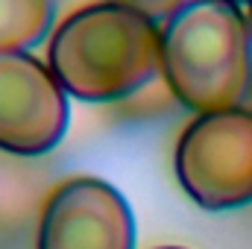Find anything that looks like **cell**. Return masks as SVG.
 Here are the masks:
<instances>
[{"instance_id":"cell-1","label":"cell","mask_w":252,"mask_h":249,"mask_svg":"<svg viewBox=\"0 0 252 249\" xmlns=\"http://www.w3.org/2000/svg\"><path fill=\"white\" fill-rule=\"evenodd\" d=\"M47 67L67 97L124 100L158 73V24L109 0L88 3L50 32Z\"/></svg>"},{"instance_id":"cell-8","label":"cell","mask_w":252,"mask_h":249,"mask_svg":"<svg viewBox=\"0 0 252 249\" xmlns=\"http://www.w3.org/2000/svg\"><path fill=\"white\" fill-rule=\"evenodd\" d=\"M247 6H250V9H247V24H250V32H252V0L247 3Z\"/></svg>"},{"instance_id":"cell-6","label":"cell","mask_w":252,"mask_h":249,"mask_svg":"<svg viewBox=\"0 0 252 249\" xmlns=\"http://www.w3.org/2000/svg\"><path fill=\"white\" fill-rule=\"evenodd\" d=\"M53 0H0V53H30L53 32Z\"/></svg>"},{"instance_id":"cell-10","label":"cell","mask_w":252,"mask_h":249,"mask_svg":"<svg viewBox=\"0 0 252 249\" xmlns=\"http://www.w3.org/2000/svg\"><path fill=\"white\" fill-rule=\"evenodd\" d=\"M226 3H235V6H241V3H250V0H226Z\"/></svg>"},{"instance_id":"cell-5","label":"cell","mask_w":252,"mask_h":249,"mask_svg":"<svg viewBox=\"0 0 252 249\" xmlns=\"http://www.w3.org/2000/svg\"><path fill=\"white\" fill-rule=\"evenodd\" d=\"M35 249H135L132 208L112 182L70 176L41 205Z\"/></svg>"},{"instance_id":"cell-9","label":"cell","mask_w":252,"mask_h":249,"mask_svg":"<svg viewBox=\"0 0 252 249\" xmlns=\"http://www.w3.org/2000/svg\"><path fill=\"white\" fill-rule=\"evenodd\" d=\"M247 103H250V109H252V76H250V91H247Z\"/></svg>"},{"instance_id":"cell-2","label":"cell","mask_w":252,"mask_h":249,"mask_svg":"<svg viewBox=\"0 0 252 249\" xmlns=\"http://www.w3.org/2000/svg\"><path fill=\"white\" fill-rule=\"evenodd\" d=\"M158 73L196 115L241 106L252 76L247 15L226 0H188L158 27Z\"/></svg>"},{"instance_id":"cell-7","label":"cell","mask_w":252,"mask_h":249,"mask_svg":"<svg viewBox=\"0 0 252 249\" xmlns=\"http://www.w3.org/2000/svg\"><path fill=\"white\" fill-rule=\"evenodd\" d=\"M109 3H118L124 9H132V12H138V15H144V18H150L156 24H161L170 15H176L188 0H109Z\"/></svg>"},{"instance_id":"cell-3","label":"cell","mask_w":252,"mask_h":249,"mask_svg":"<svg viewBox=\"0 0 252 249\" xmlns=\"http://www.w3.org/2000/svg\"><path fill=\"white\" fill-rule=\"evenodd\" d=\"M179 187L205 211H235L252 202V109L196 115L173 153Z\"/></svg>"},{"instance_id":"cell-11","label":"cell","mask_w":252,"mask_h":249,"mask_svg":"<svg viewBox=\"0 0 252 249\" xmlns=\"http://www.w3.org/2000/svg\"><path fill=\"white\" fill-rule=\"evenodd\" d=\"M158 249H182V247H158Z\"/></svg>"},{"instance_id":"cell-4","label":"cell","mask_w":252,"mask_h":249,"mask_svg":"<svg viewBox=\"0 0 252 249\" xmlns=\"http://www.w3.org/2000/svg\"><path fill=\"white\" fill-rule=\"evenodd\" d=\"M67 124V94L47 62L32 53H0V150L44 156L62 144Z\"/></svg>"}]
</instances>
